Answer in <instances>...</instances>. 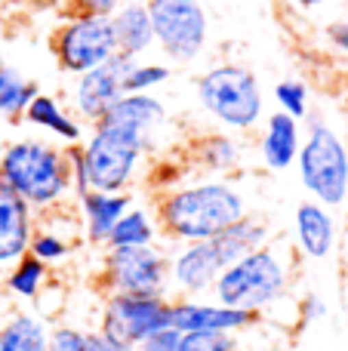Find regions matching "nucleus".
Segmentation results:
<instances>
[{
	"instance_id": "f257e3e1",
	"label": "nucleus",
	"mask_w": 348,
	"mask_h": 351,
	"mask_svg": "<svg viewBox=\"0 0 348 351\" xmlns=\"http://www.w3.org/2000/svg\"><path fill=\"white\" fill-rule=\"evenodd\" d=\"M154 219L160 241L170 247L195 241H213L216 234L250 213L244 188L222 176H195L160 188L154 197Z\"/></svg>"
},
{
	"instance_id": "f03ea898",
	"label": "nucleus",
	"mask_w": 348,
	"mask_h": 351,
	"mask_svg": "<svg viewBox=\"0 0 348 351\" xmlns=\"http://www.w3.org/2000/svg\"><path fill=\"white\" fill-rule=\"evenodd\" d=\"M0 182L18 194L34 216L68 210L74 204L68 148L49 139L28 136L0 148Z\"/></svg>"
},
{
	"instance_id": "7ed1b4c3",
	"label": "nucleus",
	"mask_w": 348,
	"mask_h": 351,
	"mask_svg": "<svg viewBox=\"0 0 348 351\" xmlns=\"http://www.w3.org/2000/svg\"><path fill=\"white\" fill-rule=\"evenodd\" d=\"M71 158L74 197L84 191H129L145 176L151 148L139 136L114 127V123H92L80 145L68 148Z\"/></svg>"
},
{
	"instance_id": "20e7f679",
	"label": "nucleus",
	"mask_w": 348,
	"mask_h": 351,
	"mask_svg": "<svg viewBox=\"0 0 348 351\" xmlns=\"http://www.w3.org/2000/svg\"><path fill=\"white\" fill-rule=\"evenodd\" d=\"M296 278V256L290 243L271 241L253 253L240 256L238 262L222 268L210 296L222 305L250 311L262 321L275 308L290 302Z\"/></svg>"
},
{
	"instance_id": "39448f33",
	"label": "nucleus",
	"mask_w": 348,
	"mask_h": 351,
	"mask_svg": "<svg viewBox=\"0 0 348 351\" xmlns=\"http://www.w3.org/2000/svg\"><path fill=\"white\" fill-rule=\"evenodd\" d=\"M195 99L201 111L234 136H247L265 121V90L259 74L244 62H216L197 74Z\"/></svg>"
},
{
	"instance_id": "423d86ee",
	"label": "nucleus",
	"mask_w": 348,
	"mask_h": 351,
	"mask_svg": "<svg viewBox=\"0 0 348 351\" xmlns=\"http://www.w3.org/2000/svg\"><path fill=\"white\" fill-rule=\"evenodd\" d=\"M302 145L296 158L299 185L308 200L330 210L348 206V142L345 136L324 117H308L302 123Z\"/></svg>"
},
{
	"instance_id": "0eeeda50",
	"label": "nucleus",
	"mask_w": 348,
	"mask_h": 351,
	"mask_svg": "<svg viewBox=\"0 0 348 351\" xmlns=\"http://www.w3.org/2000/svg\"><path fill=\"white\" fill-rule=\"evenodd\" d=\"M154 49L173 65H191L210 47V10L203 0H145Z\"/></svg>"
},
{
	"instance_id": "6e6552de",
	"label": "nucleus",
	"mask_w": 348,
	"mask_h": 351,
	"mask_svg": "<svg viewBox=\"0 0 348 351\" xmlns=\"http://www.w3.org/2000/svg\"><path fill=\"white\" fill-rule=\"evenodd\" d=\"M99 290L121 296H166L170 299V253L160 243L151 247L102 250Z\"/></svg>"
},
{
	"instance_id": "1a4fd4ad",
	"label": "nucleus",
	"mask_w": 348,
	"mask_h": 351,
	"mask_svg": "<svg viewBox=\"0 0 348 351\" xmlns=\"http://www.w3.org/2000/svg\"><path fill=\"white\" fill-rule=\"evenodd\" d=\"M49 53L55 68L68 77L86 74L117 56L114 34L108 16H84V12H62L59 25L49 34Z\"/></svg>"
},
{
	"instance_id": "9d476101",
	"label": "nucleus",
	"mask_w": 348,
	"mask_h": 351,
	"mask_svg": "<svg viewBox=\"0 0 348 351\" xmlns=\"http://www.w3.org/2000/svg\"><path fill=\"white\" fill-rule=\"evenodd\" d=\"M166 327H170V299L166 296H121V293L102 296L96 333H102L105 339L139 348L145 339H151Z\"/></svg>"
},
{
	"instance_id": "9b49d317",
	"label": "nucleus",
	"mask_w": 348,
	"mask_h": 351,
	"mask_svg": "<svg viewBox=\"0 0 348 351\" xmlns=\"http://www.w3.org/2000/svg\"><path fill=\"white\" fill-rule=\"evenodd\" d=\"M166 253H170V299H195L213 293L216 278L225 268L213 241L176 243Z\"/></svg>"
},
{
	"instance_id": "f8f14e48",
	"label": "nucleus",
	"mask_w": 348,
	"mask_h": 351,
	"mask_svg": "<svg viewBox=\"0 0 348 351\" xmlns=\"http://www.w3.org/2000/svg\"><path fill=\"white\" fill-rule=\"evenodd\" d=\"M339 243H343V225L336 210L308 197L299 200L293 210V234H290L293 256H302L308 262H327L339 253Z\"/></svg>"
},
{
	"instance_id": "ddd939ff",
	"label": "nucleus",
	"mask_w": 348,
	"mask_h": 351,
	"mask_svg": "<svg viewBox=\"0 0 348 351\" xmlns=\"http://www.w3.org/2000/svg\"><path fill=\"white\" fill-rule=\"evenodd\" d=\"M259 324L250 311L232 308V305L216 302L213 296L195 299H170V327L176 333H247Z\"/></svg>"
},
{
	"instance_id": "4468645a",
	"label": "nucleus",
	"mask_w": 348,
	"mask_h": 351,
	"mask_svg": "<svg viewBox=\"0 0 348 351\" xmlns=\"http://www.w3.org/2000/svg\"><path fill=\"white\" fill-rule=\"evenodd\" d=\"M127 62L129 59L114 56V59L105 62V65L71 77L74 84H71V93H68V96H71V111L86 127L102 121L111 111V105L123 96V68H127Z\"/></svg>"
},
{
	"instance_id": "2eb2a0df",
	"label": "nucleus",
	"mask_w": 348,
	"mask_h": 351,
	"mask_svg": "<svg viewBox=\"0 0 348 351\" xmlns=\"http://www.w3.org/2000/svg\"><path fill=\"white\" fill-rule=\"evenodd\" d=\"M102 121L139 136L154 154L158 142L164 139L166 127H170V111H166L164 99L158 93H123Z\"/></svg>"
},
{
	"instance_id": "dca6fc26",
	"label": "nucleus",
	"mask_w": 348,
	"mask_h": 351,
	"mask_svg": "<svg viewBox=\"0 0 348 351\" xmlns=\"http://www.w3.org/2000/svg\"><path fill=\"white\" fill-rule=\"evenodd\" d=\"M133 206L129 191H84L74 197V216L80 225L84 243L105 250L111 228L121 222V216Z\"/></svg>"
},
{
	"instance_id": "f3484780",
	"label": "nucleus",
	"mask_w": 348,
	"mask_h": 351,
	"mask_svg": "<svg viewBox=\"0 0 348 351\" xmlns=\"http://www.w3.org/2000/svg\"><path fill=\"white\" fill-rule=\"evenodd\" d=\"M80 241L84 237H80L77 216L68 210H55L47 213V216H37L34 234H31L28 243V256H34L47 268H59L77 253Z\"/></svg>"
},
{
	"instance_id": "a211bd4d",
	"label": "nucleus",
	"mask_w": 348,
	"mask_h": 351,
	"mask_svg": "<svg viewBox=\"0 0 348 351\" xmlns=\"http://www.w3.org/2000/svg\"><path fill=\"white\" fill-rule=\"evenodd\" d=\"M302 127L299 121H293L284 111H271L265 114V121L259 123V139H256V154L259 164L269 173H287L290 167L299 158V145H302Z\"/></svg>"
},
{
	"instance_id": "6ab92c4d",
	"label": "nucleus",
	"mask_w": 348,
	"mask_h": 351,
	"mask_svg": "<svg viewBox=\"0 0 348 351\" xmlns=\"http://www.w3.org/2000/svg\"><path fill=\"white\" fill-rule=\"evenodd\" d=\"M22 121L28 123V127L40 130L43 136H49V142L65 145V148L80 145L84 136H86V123L80 121V117L74 114L59 96H53V93L37 90V96L31 99L28 108H25Z\"/></svg>"
},
{
	"instance_id": "aec40b11",
	"label": "nucleus",
	"mask_w": 348,
	"mask_h": 351,
	"mask_svg": "<svg viewBox=\"0 0 348 351\" xmlns=\"http://www.w3.org/2000/svg\"><path fill=\"white\" fill-rule=\"evenodd\" d=\"M34 225V210L0 182V274L16 265L22 256H28Z\"/></svg>"
},
{
	"instance_id": "412c9836",
	"label": "nucleus",
	"mask_w": 348,
	"mask_h": 351,
	"mask_svg": "<svg viewBox=\"0 0 348 351\" xmlns=\"http://www.w3.org/2000/svg\"><path fill=\"white\" fill-rule=\"evenodd\" d=\"M191 160L197 164L201 176H222V179H234L244 170L247 160V142L225 130H210V133L197 136L191 145Z\"/></svg>"
},
{
	"instance_id": "4be33fe9",
	"label": "nucleus",
	"mask_w": 348,
	"mask_h": 351,
	"mask_svg": "<svg viewBox=\"0 0 348 351\" xmlns=\"http://www.w3.org/2000/svg\"><path fill=\"white\" fill-rule=\"evenodd\" d=\"M111 34H114V49L121 59H145L154 49V31H151V16H148L145 3H133L123 0L114 12L108 16Z\"/></svg>"
},
{
	"instance_id": "5701e85b",
	"label": "nucleus",
	"mask_w": 348,
	"mask_h": 351,
	"mask_svg": "<svg viewBox=\"0 0 348 351\" xmlns=\"http://www.w3.org/2000/svg\"><path fill=\"white\" fill-rule=\"evenodd\" d=\"M271 241H275V228H271V222L265 216H259V213H247L238 222L228 225L222 234L213 237L216 253H219V259L225 262V265H232L240 256L253 253V250L265 247V243H271Z\"/></svg>"
},
{
	"instance_id": "b1692460",
	"label": "nucleus",
	"mask_w": 348,
	"mask_h": 351,
	"mask_svg": "<svg viewBox=\"0 0 348 351\" xmlns=\"http://www.w3.org/2000/svg\"><path fill=\"white\" fill-rule=\"evenodd\" d=\"M47 315L34 308H16L0 321V351H49Z\"/></svg>"
},
{
	"instance_id": "393cba45",
	"label": "nucleus",
	"mask_w": 348,
	"mask_h": 351,
	"mask_svg": "<svg viewBox=\"0 0 348 351\" xmlns=\"http://www.w3.org/2000/svg\"><path fill=\"white\" fill-rule=\"evenodd\" d=\"M0 280H3L6 296H12L16 302H25V305H37L43 299V293L49 290L53 268L37 262L34 256H22L16 265H10L0 274Z\"/></svg>"
},
{
	"instance_id": "a878e982",
	"label": "nucleus",
	"mask_w": 348,
	"mask_h": 351,
	"mask_svg": "<svg viewBox=\"0 0 348 351\" xmlns=\"http://www.w3.org/2000/svg\"><path fill=\"white\" fill-rule=\"evenodd\" d=\"M37 96V84L25 77L10 62L3 43H0V117L3 121H22L28 102Z\"/></svg>"
},
{
	"instance_id": "bb28decb",
	"label": "nucleus",
	"mask_w": 348,
	"mask_h": 351,
	"mask_svg": "<svg viewBox=\"0 0 348 351\" xmlns=\"http://www.w3.org/2000/svg\"><path fill=\"white\" fill-rule=\"evenodd\" d=\"M151 243H160V228H158V219H154V210L133 204L121 216V222L111 228L108 241H105V250L151 247Z\"/></svg>"
},
{
	"instance_id": "cd10ccee",
	"label": "nucleus",
	"mask_w": 348,
	"mask_h": 351,
	"mask_svg": "<svg viewBox=\"0 0 348 351\" xmlns=\"http://www.w3.org/2000/svg\"><path fill=\"white\" fill-rule=\"evenodd\" d=\"M173 68L158 59H133L123 68V93H158L164 84H170Z\"/></svg>"
},
{
	"instance_id": "c85d7f7f",
	"label": "nucleus",
	"mask_w": 348,
	"mask_h": 351,
	"mask_svg": "<svg viewBox=\"0 0 348 351\" xmlns=\"http://www.w3.org/2000/svg\"><path fill=\"white\" fill-rule=\"evenodd\" d=\"M275 105L277 111L290 114L293 121L306 123L312 117V90L299 77H284L275 84Z\"/></svg>"
},
{
	"instance_id": "c756f323",
	"label": "nucleus",
	"mask_w": 348,
	"mask_h": 351,
	"mask_svg": "<svg viewBox=\"0 0 348 351\" xmlns=\"http://www.w3.org/2000/svg\"><path fill=\"white\" fill-rule=\"evenodd\" d=\"M179 351H247L234 333H182Z\"/></svg>"
},
{
	"instance_id": "7c9ffc66",
	"label": "nucleus",
	"mask_w": 348,
	"mask_h": 351,
	"mask_svg": "<svg viewBox=\"0 0 348 351\" xmlns=\"http://www.w3.org/2000/svg\"><path fill=\"white\" fill-rule=\"evenodd\" d=\"M90 333L77 324H55L49 330V351H90Z\"/></svg>"
},
{
	"instance_id": "2f4dec72",
	"label": "nucleus",
	"mask_w": 348,
	"mask_h": 351,
	"mask_svg": "<svg viewBox=\"0 0 348 351\" xmlns=\"http://www.w3.org/2000/svg\"><path fill=\"white\" fill-rule=\"evenodd\" d=\"M293 315H296L299 327H314V324L330 317V305H327V299L321 296V293H306L302 299H296Z\"/></svg>"
},
{
	"instance_id": "473e14b6",
	"label": "nucleus",
	"mask_w": 348,
	"mask_h": 351,
	"mask_svg": "<svg viewBox=\"0 0 348 351\" xmlns=\"http://www.w3.org/2000/svg\"><path fill=\"white\" fill-rule=\"evenodd\" d=\"M324 40L339 59L348 62V19H336L324 28Z\"/></svg>"
},
{
	"instance_id": "72a5a7b5",
	"label": "nucleus",
	"mask_w": 348,
	"mask_h": 351,
	"mask_svg": "<svg viewBox=\"0 0 348 351\" xmlns=\"http://www.w3.org/2000/svg\"><path fill=\"white\" fill-rule=\"evenodd\" d=\"M123 0H71L65 12H84V16H111Z\"/></svg>"
},
{
	"instance_id": "f704fd0d",
	"label": "nucleus",
	"mask_w": 348,
	"mask_h": 351,
	"mask_svg": "<svg viewBox=\"0 0 348 351\" xmlns=\"http://www.w3.org/2000/svg\"><path fill=\"white\" fill-rule=\"evenodd\" d=\"M179 342H182V333H176L173 327L154 333L151 339H145L136 351H179Z\"/></svg>"
},
{
	"instance_id": "c9c22d12",
	"label": "nucleus",
	"mask_w": 348,
	"mask_h": 351,
	"mask_svg": "<svg viewBox=\"0 0 348 351\" xmlns=\"http://www.w3.org/2000/svg\"><path fill=\"white\" fill-rule=\"evenodd\" d=\"M18 3L31 12H55V16H62L71 0H18Z\"/></svg>"
},
{
	"instance_id": "e433bc0d",
	"label": "nucleus",
	"mask_w": 348,
	"mask_h": 351,
	"mask_svg": "<svg viewBox=\"0 0 348 351\" xmlns=\"http://www.w3.org/2000/svg\"><path fill=\"white\" fill-rule=\"evenodd\" d=\"M90 351H136V348L121 346V342H111V339H105L102 333H96V330H92V333H90Z\"/></svg>"
},
{
	"instance_id": "4c0bfd02",
	"label": "nucleus",
	"mask_w": 348,
	"mask_h": 351,
	"mask_svg": "<svg viewBox=\"0 0 348 351\" xmlns=\"http://www.w3.org/2000/svg\"><path fill=\"white\" fill-rule=\"evenodd\" d=\"M339 265H343V296L348 305V231L343 234V243H339Z\"/></svg>"
},
{
	"instance_id": "58836bf2",
	"label": "nucleus",
	"mask_w": 348,
	"mask_h": 351,
	"mask_svg": "<svg viewBox=\"0 0 348 351\" xmlns=\"http://www.w3.org/2000/svg\"><path fill=\"white\" fill-rule=\"evenodd\" d=\"M290 3H293L296 10H318L324 0H290Z\"/></svg>"
},
{
	"instance_id": "ea45409f",
	"label": "nucleus",
	"mask_w": 348,
	"mask_h": 351,
	"mask_svg": "<svg viewBox=\"0 0 348 351\" xmlns=\"http://www.w3.org/2000/svg\"><path fill=\"white\" fill-rule=\"evenodd\" d=\"M343 117H345V142H348V96H345V108H343Z\"/></svg>"
},
{
	"instance_id": "a19ab883",
	"label": "nucleus",
	"mask_w": 348,
	"mask_h": 351,
	"mask_svg": "<svg viewBox=\"0 0 348 351\" xmlns=\"http://www.w3.org/2000/svg\"><path fill=\"white\" fill-rule=\"evenodd\" d=\"M133 3H145V0H133Z\"/></svg>"
}]
</instances>
